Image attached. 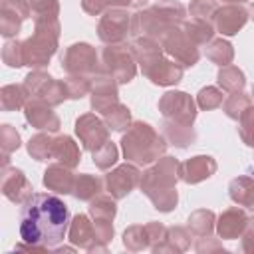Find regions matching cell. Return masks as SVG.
I'll return each instance as SVG.
<instances>
[{
  "mask_svg": "<svg viewBox=\"0 0 254 254\" xmlns=\"http://www.w3.org/2000/svg\"><path fill=\"white\" fill-rule=\"evenodd\" d=\"M101 190V181L93 175H79L75 179V187H73V194L81 200H89L93 194H97Z\"/></svg>",
  "mask_w": 254,
  "mask_h": 254,
  "instance_id": "20",
  "label": "cell"
},
{
  "mask_svg": "<svg viewBox=\"0 0 254 254\" xmlns=\"http://www.w3.org/2000/svg\"><path fill=\"white\" fill-rule=\"evenodd\" d=\"M216 165L210 157H194L181 165V175L187 183H198L202 179H208L210 173H214Z\"/></svg>",
  "mask_w": 254,
  "mask_h": 254,
  "instance_id": "12",
  "label": "cell"
},
{
  "mask_svg": "<svg viewBox=\"0 0 254 254\" xmlns=\"http://www.w3.org/2000/svg\"><path fill=\"white\" fill-rule=\"evenodd\" d=\"M89 125H91V129H87L85 121L79 117V119L75 121V133L81 137L85 149L97 151L99 145H105V143H107V129H105L103 123H101L97 117H93V115H89Z\"/></svg>",
  "mask_w": 254,
  "mask_h": 254,
  "instance_id": "8",
  "label": "cell"
},
{
  "mask_svg": "<svg viewBox=\"0 0 254 254\" xmlns=\"http://www.w3.org/2000/svg\"><path fill=\"white\" fill-rule=\"evenodd\" d=\"M246 24V10L240 6H226L216 12V28L224 36H234Z\"/></svg>",
  "mask_w": 254,
  "mask_h": 254,
  "instance_id": "10",
  "label": "cell"
},
{
  "mask_svg": "<svg viewBox=\"0 0 254 254\" xmlns=\"http://www.w3.org/2000/svg\"><path fill=\"white\" fill-rule=\"evenodd\" d=\"M69 240L81 248L91 250V242H97V234L95 228L89 224L85 214H77L71 222V232H69Z\"/></svg>",
  "mask_w": 254,
  "mask_h": 254,
  "instance_id": "14",
  "label": "cell"
},
{
  "mask_svg": "<svg viewBox=\"0 0 254 254\" xmlns=\"http://www.w3.org/2000/svg\"><path fill=\"white\" fill-rule=\"evenodd\" d=\"M62 67L69 73L93 71L95 69V52L89 44H73L62 58Z\"/></svg>",
  "mask_w": 254,
  "mask_h": 254,
  "instance_id": "5",
  "label": "cell"
},
{
  "mask_svg": "<svg viewBox=\"0 0 254 254\" xmlns=\"http://www.w3.org/2000/svg\"><path fill=\"white\" fill-rule=\"evenodd\" d=\"M220 101H222V95H220L214 87L200 89V93H198V103H200L202 109H212V107H216Z\"/></svg>",
  "mask_w": 254,
  "mask_h": 254,
  "instance_id": "29",
  "label": "cell"
},
{
  "mask_svg": "<svg viewBox=\"0 0 254 254\" xmlns=\"http://www.w3.org/2000/svg\"><path fill=\"white\" fill-rule=\"evenodd\" d=\"M24 91L34 101H50L52 103L50 95H58L60 99L65 97V83H56L54 77L48 73L32 71V73H28V77L24 81Z\"/></svg>",
  "mask_w": 254,
  "mask_h": 254,
  "instance_id": "2",
  "label": "cell"
},
{
  "mask_svg": "<svg viewBox=\"0 0 254 254\" xmlns=\"http://www.w3.org/2000/svg\"><path fill=\"white\" fill-rule=\"evenodd\" d=\"M212 220H214V214L210 210H196L190 218H189V226L196 232V234H210L212 230Z\"/></svg>",
  "mask_w": 254,
  "mask_h": 254,
  "instance_id": "23",
  "label": "cell"
},
{
  "mask_svg": "<svg viewBox=\"0 0 254 254\" xmlns=\"http://www.w3.org/2000/svg\"><path fill=\"white\" fill-rule=\"evenodd\" d=\"M52 159L62 161L65 167H75V165L79 163V151H77L75 143L71 141V137L64 135V137L54 139V145H52Z\"/></svg>",
  "mask_w": 254,
  "mask_h": 254,
  "instance_id": "17",
  "label": "cell"
},
{
  "mask_svg": "<svg viewBox=\"0 0 254 254\" xmlns=\"http://www.w3.org/2000/svg\"><path fill=\"white\" fill-rule=\"evenodd\" d=\"M218 83L222 87H226L228 91H236V89H240L244 85V75L236 67H226V69H222L218 73Z\"/></svg>",
  "mask_w": 254,
  "mask_h": 254,
  "instance_id": "25",
  "label": "cell"
},
{
  "mask_svg": "<svg viewBox=\"0 0 254 254\" xmlns=\"http://www.w3.org/2000/svg\"><path fill=\"white\" fill-rule=\"evenodd\" d=\"M248 127H252V133H250L246 145L254 147V107H248V109L240 115V131H244V129H248Z\"/></svg>",
  "mask_w": 254,
  "mask_h": 254,
  "instance_id": "31",
  "label": "cell"
},
{
  "mask_svg": "<svg viewBox=\"0 0 254 254\" xmlns=\"http://www.w3.org/2000/svg\"><path fill=\"white\" fill-rule=\"evenodd\" d=\"M127 22H129V14H125L123 10H111L99 24V38L103 42H117L125 38Z\"/></svg>",
  "mask_w": 254,
  "mask_h": 254,
  "instance_id": "9",
  "label": "cell"
},
{
  "mask_svg": "<svg viewBox=\"0 0 254 254\" xmlns=\"http://www.w3.org/2000/svg\"><path fill=\"white\" fill-rule=\"evenodd\" d=\"M26 119H28L34 127H38V129L58 131V127H60L58 117H56L50 109H46L44 105H40V101H32V103L26 105Z\"/></svg>",
  "mask_w": 254,
  "mask_h": 254,
  "instance_id": "13",
  "label": "cell"
},
{
  "mask_svg": "<svg viewBox=\"0 0 254 254\" xmlns=\"http://www.w3.org/2000/svg\"><path fill=\"white\" fill-rule=\"evenodd\" d=\"M89 212L95 218V222H111L113 216H115V202L105 198V196H101V198L91 202Z\"/></svg>",
  "mask_w": 254,
  "mask_h": 254,
  "instance_id": "21",
  "label": "cell"
},
{
  "mask_svg": "<svg viewBox=\"0 0 254 254\" xmlns=\"http://www.w3.org/2000/svg\"><path fill=\"white\" fill-rule=\"evenodd\" d=\"M52 145H54V139L40 133L28 141V153L36 161H50L52 159Z\"/></svg>",
  "mask_w": 254,
  "mask_h": 254,
  "instance_id": "19",
  "label": "cell"
},
{
  "mask_svg": "<svg viewBox=\"0 0 254 254\" xmlns=\"http://www.w3.org/2000/svg\"><path fill=\"white\" fill-rule=\"evenodd\" d=\"M20 238L26 244L52 248L60 244L69 228L67 204L48 192H34L20 206Z\"/></svg>",
  "mask_w": 254,
  "mask_h": 254,
  "instance_id": "1",
  "label": "cell"
},
{
  "mask_svg": "<svg viewBox=\"0 0 254 254\" xmlns=\"http://www.w3.org/2000/svg\"><path fill=\"white\" fill-rule=\"evenodd\" d=\"M2 58L10 67H20L24 65V48L20 42H6L2 50Z\"/></svg>",
  "mask_w": 254,
  "mask_h": 254,
  "instance_id": "26",
  "label": "cell"
},
{
  "mask_svg": "<svg viewBox=\"0 0 254 254\" xmlns=\"http://www.w3.org/2000/svg\"><path fill=\"white\" fill-rule=\"evenodd\" d=\"M185 30H187V36H189V40H194V42H200V44H204V42H208L210 40V36H212V28L204 22V20H192V22H189L187 26H185Z\"/></svg>",
  "mask_w": 254,
  "mask_h": 254,
  "instance_id": "24",
  "label": "cell"
},
{
  "mask_svg": "<svg viewBox=\"0 0 254 254\" xmlns=\"http://www.w3.org/2000/svg\"><path fill=\"white\" fill-rule=\"evenodd\" d=\"M24 87H18V85H4L2 87V109L4 111H12V109H18L22 107L24 103Z\"/></svg>",
  "mask_w": 254,
  "mask_h": 254,
  "instance_id": "22",
  "label": "cell"
},
{
  "mask_svg": "<svg viewBox=\"0 0 254 254\" xmlns=\"http://www.w3.org/2000/svg\"><path fill=\"white\" fill-rule=\"evenodd\" d=\"M2 194L12 202L22 204L34 192H32V185L28 183L26 175L20 169H4V173H2Z\"/></svg>",
  "mask_w": 254,
  "mask_h": 254,
  "instance_id": "3",
  "label": "cell"
},
{
  "mask_svg": "<svg viewBox=\"0 0 254 254\" xmlns=\"http://www.w3.org/2000/svg\"><path fill=\"white\" fill-rule=\"evenodd\" d=\"M163 46L167 48L169 54L177 56L183 62V65H187V67L194 65L198 60V52L192 48V44H189V36L183 38L177 30H169L163 34Z\"/></svg>",
  "mask_w": 254,
  "mask_h": 254,
  "instance_id": "7",
  "label": "cell"
},
{
  "mask_svg": "<svg viewBox=\"0 0 254 254\" xmlns=\"http://www.w3.org/2000/svg\"><path fill=\"white\" fill-rule=\"evenodd\" d=\"M2 141H4L2 147H4L6 153H10V151L20 147V137H18L16 129H12L10 125H2Z\"/></svg>",
  "mask_w": 254,
  "mask_h": 254,
  "instance_id": "30",
  "label": "cell"
},
{
  "mask_svg": "<svg viewBox=\"0 0 254 254\" xmlns=\"http://www.w3.org/2000/svg\"><path fill=\"white\" fill-rule=\"evenodd\" d=\"M137 179H139V171L131 165H121L117 167L113 173H109L105 177V183H107V190L109 194H113L115 198H121L125 194L131 192V189L137 185Z\"/></svg>",
  "mask_w": 254,
  "mask_h": 254,
  "instance_id": "6",
  "label": "cell"
},
{
  "mask_svg": "<svg viewBox=\"0 0 254 254\" xmlns=\"http://www.w3.org/2000/svg\"><path fill=\"white\" fill-rule=\"evenodd\" d=\"M145 75L151 77L153 83H159V85H171V83H177L181 81V75H183V69L171 62H157L153 67H149L145 71Z\"/></svg>",
  "mask_w": 254,
  "mask_h": 254,
  "instance_id": "16",
  "label": "cell"
},
{
  "mask_svg": "<svg viewBox=\"0 0 254 254\" xmlns=\"http://www.w3.org/2000/svg\"><path fill=\"white\" fill-rule=\"evenodd\" d=\"M246 226H248L246 214H244L242 210H238V208H230V210H226V212L220 216V220H218V234H220L222 238H226V240H232V238H238L240 232H242Z\"/></svg>",
  "mask_w": 254,
  "mask_h": 254,
  "instance_id": "11",
  "label": "cell"
},
{
  "mask_svg": "<svg viewBox=\"0 0 254 254\" xmlns=\"http://www.w3.org/2000/svg\"><path fill=\"white\" fill-rule=\"evenodd\" d=\"M161 109L165 117H175L177 121H183L185 125L192 123L196 111H194V103L187 93H167L161 99Z\"/></svg>",
  "mask_w": 254,
  "mask_h": 254,
  "instance_id": "4",
  "label": "cell"
},
{
  "mask_svg": "<svg viewBox=\"0 0 254 254\" xmlns=\"http://www.w3.org/2000/svg\"><path fill=\"white\" fill-rule=\"evenodd\" d=\"M73 183L75 179L64 169V167H48L46 173H44V185L50 189V190H56V192H71L73 190Z\"/></svg>",
  "mask_w": 254,
  "mask_h": 254,
  "instance_id": "15",
  "label": "cell"
},
{
  "mask_svg": "<svg viewBox=\"0 0 254 254\" xmlns=\"http://www.w3.org/2000/svg\"><path fill=\"white\" fill-rule=\"evenodd\" d=\"M250 12H252V18H254V2L250 4Z\"/></svg>",
  "mask_w": 254,
  "mask_h": 254,
  "instance_id": "32",
  "label": "cell"
},
{
  "mask_svg": "<svg viewBox=\"0 0 254 254\" xmlns=\"http://www.w3.org/2000/svg\"><path fill=\"white\" fill-rule=\"evenodd\" d=\"M236 107H238V109H242V107H250V99H248L246 95H242V93L232 95V97L226 101V105H224L228 117H234V119L240 117V111H236Z\"/></svg>",
  "mask_w": 254,
  "mask_h": 254,
  "instance_id": "28",
  "label": "cell"
},
{
  "mask_svg": "<svg viewBox=\"0 0 254 254\" xmlns=\"http://www.w3.org/2000/svg\"><path fill=\"white\" fill-rule=\"evenodd\" d=\"M117 161V149L113 143H105L101 149L93 151V163L101 169H107L109 165H113Z\"/></svg>",
  "mask_w": 254,
  "mask_h": 254,
  "instance_id": "27",
  "label": "cell"
},
{
  "mask_svg": "<svg viewBox=\"0 0 254 254\" xmlns=\"http://www.w3.org/2000/svg\"><path fill=\"white\" fill-rule=\"evenodd\" d=\"M230 198L238 204L254 208V181H250L248 177L234 179L230 183Z\"/></svg>",
  "mask_w": 254,
  "mask_h": 254,
  "instance_id": "18",
  "label": "cell"
}]
</instances>
